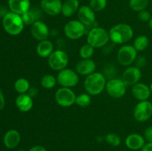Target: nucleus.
<instances>
[{"mask_svg": "<svg viewBox=\"0 0 152 151\" xmlns=\"http://www.w3.org/2000/svg\"><path fill=\"white\" fill-rule=\"evenodd\" d=\"M106 83V78L103 73L94 72L87 76L85 79V90L91 96H97L105 88Z\"/></svg>", "mask_w": 152, "mask_h": 151, "instance_id": "obj_1", "label": "nucleus"}, {"mask_svg": "<svg viewBox=\"0 0 152 151\" xmlns=\"http://www.w3.org/2000/svg\"><path fill=\"white\" fill-rule=\"evenodd\" d=\"M110 40L114 44H122L130 41L134 36L132 27L127 24H117L109 30Z\"/></svg>", "mask_w": 152, "mask_h": 151, "instance_id": "obj_2", "label": "nucleus"}, {"mask_svg": "<svg viewBox=\"0 0 152 151\" xmlns=\"http://www.w3.org/2000/svg\"><path fill=\"white\" fill-rule=\"evenodd\" d=\"M2 25L7 33L11 36H17L22 32L25 24L20 15L9 12L3 16Z\"/></svg>", "mask_w": 152, "mask_h": 151, "instance_id": "obj_3", "label": "nucleus"}, {"mask_svg": "<svg viewBox=\"0 0 152 151\" xmlns=\"http://www.w3.org/2000/svg\"><path fill=\"white\" fill-rule=\"evenodd\" d=\"M109 40V33L99 27L92 28L87 36V43L94 49L105 47Z\"/></svg>", "mask_w": 152, "mask_h": 151, "instance_id": "obj_4", "label": "nucleus"}, {"mask_svg": "<svg viewBox=\"0 0 152 151\" xmlns=\"http://www.w3.org/2000/svg\"><path fill=\"white\" fill-rule=\"evenodd\" d=\"M137 58V51L132 45H123L119 49L117 60L122 66H130Z\"/></svg>", "mask_w": 152, "mask_h": 151, "instance_id": "obj_5", "label": "nucleus"}, {"mask_svg": "<svg viewBox=\"0 0 152 151\" xmlns=\"http://www.w3.org/2000/svg\"><path fill=\"white\" fill-rule=\"evenodd\" d=\"M69 59L68 56L64 50H53V53L48 58V63L49 67L53 70L60 71L66 68Z\"/></svg>", "mask_w": 152, "mask_h": 151, "instance_id": "obj_6", "label": "nucleus"}, {"mask_svg": "<svg viewBox=\"0 0 152 151\" xmlns=\"http://www.w3.org/2000/svg\"><path fill=\"white\" fill-rule=\"evenodd\" d=\"M79 74L72 69L65 68L62 70L59 71L56 80L57 82L63 87H75L80 81Z\"/></svg>", "mask_w": 152, "mask_h": 151, "instance_id": "obj_7", "label": "nucleus"}, {"mask_svg": "<svg viewBox=\"0 0 152 151\" xmlns=\"http://www.w3.org/2000/svg\"><path fill=\"white\" fill-rule=\"evenodd\" d=\"M75 93L69 87H60L55 93V100L56 103L63 107L72 106L76 102Z\"/></svg>", "mask_w": 152, "mask_h": 151, "instance_id": "obj_8", "label": "nucleus"}, {"mask_svg": "<svg viewBox=\"0 0 152 151\" xmlns=\"http://www.w3.org/2000/svg\"><path fill=\"white\" fill-rule=\"evenodd\" d=\"M127 86L120 78H111L106 83L105 89L111 97L120 99L125 96Z\"/></svg>", "mask_w": 152, "mask_h": 151, "instance_id": "obj_9", "label": "nucleus"}, {"mask_svg": "<svg viewBox=\"0 0 152 151\" xmlns=\"http://www.w3.org/2000/svg\"><path fill=\"white\" fill-rule=\"evenodd\" d=\"M64 33L70 39H78L86 33V26L79 20H71L65 24Z\"/></svg>", "mask_w": 152, "mask_h": 151, "instance_id": "obj_10", "label": "nucleus"}, {"mask_svg": "<svg viewBox=\"0 0 152 151\" xmlns=\"http://www.w3.org/2000/svg\"><path fill=\"white\" fill-rule=\"evenodd\" d=\"M134 117L139 122H144L152 115V104L148 100L141 101L134 109Z\"/></svg>", "mask_w": 152, "mask_h": 151, "instance_id": "obj_11", "label": "nucleus"}, {"mask_svg": "<svg viewBox=\"0 0 152 151\" xmlns=\"http://www.w3.org/2000/svg\"><path fill=\"white\" fill-rule=\"evenodd\" d=\"M142 76L140 69L136 66H130L126 68L123 73L121 79L127 87L134 86L139 82Z\"/></svg>", "mask_w": 152, "mask_h": 151, "instance_id": "obj_12", "label": "nucleus"}, {"mask_svg": "<svg viewBox=\"0 0 152 151\" xmlns=\"http://www.w3.org/2000/svg\"><path fill=\"white\" fill-rule=\"evenodd\" d=\"M31 33L35 39L41 41L48 39L49 36V28L45 23L40 20H37L31 25Z\"/></svg>", "mask_w": 152, "mask_h": 151, "instance_id": "obj_13", "label": "nucleus"}, {"mask_svg": "<svg viewBox=\"0 0 152 151\" xmlns=\"http://www.w3.org/2000/svg\"><path fill=\"white\" fill-rule=\"evenodd\" d=\"M62 2L61 0H41L42 10L49 16H56L62 12Z\"/></svg>", "mask_w": 152, "mask_h": 151, "instance_id": "obj_14", "label": "nucleus"}, {"mask_svg": "<svg viewBox=\"0 0 152 151\" xmlns=\"http://www.w3.org/2000/svg\"><path fill=\"white\" fill-rule=\"evenodd\" d=\"M78 19L80 22L85 26H90L95 22L96 15L95 12L92 10L89 5H83L80 7L78 12Z\"/></svg>", "mask_w": 152, "mask_h": 151, "instance_id": "obj_15", "label": "nucleus"}, {"mask_svg": "<svg viewBox=\"0 0 152 151\" xmlns=\"http://www.w3.org/2000/svg\"><path fill=\"white\" fill-rule=\"evenodd\" d=\"M96 64L91 59H82L76 65V72L79 75L88 76L95 72Z\"/></svg>", "mask_w": 152, "mask_h": 151, "instance_id": "obj_16", "label": "nucleus"}, {"mask_svg": "<svg viewBox=\"0 0 152 151\" xmlns=\"http://www.w3.org/2000/svg\"><path fill=\"white\" fill-rule=\"evenodd\" d=\"M132 93L137 100L141 102V101L148 100V99L151 96V92L150 90V87H148V85L143 83L138 82L132 86Z\"/></svg>", "mask_w": 152, "mask_h": 151, "instance_id": "obj_17", "label": "nucleus"}, {"mask_svg": "<svg viewBox=\"0 0 152 151\" xmlns=\"http://www.w3.org/2000/svg\"><path fill=\"white\" fill-rule=\"evenodd\" d=\"M145 144L144 136L138 133H132L126 139V145L129 149L132 150H141Z\"/></svg>", "mask_w": 152, "mask_h": 151, "instance_id": "obj_18", "label": "nucleus"}, {"mask_svg": "<svg viewBox=\"0 0 152 151\" xmlns=\"http://www.w3.org/2000/svg\"><path fill=\"white\" fill-rule=\"evenodd\" d=\"M8 6L11 12L22 16L31 8L30 0H8Z\"/></svg>", "mask_w": 152, "mask_h": 151, "instance_id": "obj_19", "label": "nucleus"}, {"mask_svg": "<svg viewBox=\"0 0 152 151\" xmlns=\"http://www.w3.org/2000/svg\"><path fill=\"white\" fill-rule=\"evenodd\" d=\"M16 105L21 112H28L34 105L33 98L28 93L19 94L16 99Z\"/></svg>", "mask_w": 152, "mask_h": 151, "instance_id": "obj_20", "label": "nucleus"}, {"mask_svg": "<svg viewBox=\"0 0 152 151\" xmlns=\"http://www.w3.org/2000/svg\"><path fill=\"white\" fill-rule=\"evenodd\" d=\"M21 140L20 133L16 130H8L4 134V144L6 147L8 149H13L16 147L19 144Z\"/></svg>", "mask_w": 152, "mask_h": 151, "instance_id": "obj_21", "label": "nucleus"}, {"mask_svg": "<svg viewBox=\"0 0 152 151\" xmlns=\"http://www.w3.org/2000/svg\"><path fill=\"white\" fill-rule=\"evenodd\" d=\"M80 7L79 0H66L62 3L61 13L65 17H71L78 12Z\"/></svg>", "mask_w": 152, "mask_h": 151, "instance_id": "obj_22", "label": "nucleus"}, {"mask_svg": "<svg viewBox=\"0 0 152 151\" xmlns=\"http://www.w3.org/2000/svg\"><path fill=\"white\" fill-rule=\"evenodd\" d=\"M53 52V44L49 40H43L39 42L37 47V53L40 57L48 58Z\"/></svg>", "mask_w": 152, "mask_h": 151, "instance_id": "obj_23", "label": "nucleus"}, {"mask_svg": "<svg viewBox=\"0 0 152 151\" xmlns=\"http://www.w3.org/2000/svg\"><path fill=\"white\" fill-rule=\"evenodd\" d=\"M38 16V10H35V11H34V9L30 8L26 13L22 14L21 16H22V20H23L25 25H31L36 21L39 20Z\"/></svg>", "mask_w": 152, "mask_h": 151, "instance_id": "obj_24", "label": "nucleus"}, {"mask_svg": "<svg viewBox=\"0 0 152 151\" xmlns=\"http://www.w3.org/2000/svg\"><path fill=\"white\" fill-rule=\"evenodd\" d=\"M14 88L19 94L28 93L30 90V83L28 79L25 78H20L16 80L14 83Z\"/></svg>", "mask_w": 152, "mask_h": 151, "instance_id": "obj_25", "label": "nucleus"}, {"mask_svg": "<svg viewBox=\"0 0 152 151\" xmlns=\"http://www.w3.org/2000/svg\"><path fill=\"white\" fill-rule=\"evenodd\" d=\"M149 41L148 38L145 36H139L134 41V47L137 51H142L148 47Z\"/></svg>", "mask_w": 152, "mask_h": 151, "instance_id": "obj_26", "label": "nucleus"}, {"mask_svg": "<svg viewBox=\"0 0 152 151\" xmlns=\"http://www.w3.org/2000/svg\"><path fill=\"white\" fill-rule=\"evenodd\" d=\"M149 0H130L129 7L135 12H140L145 10L148 5Z\"/></svg>", "mask_w": 152, "mask_h": 151, "instance_id": "obj_27", "label": "nucleus"}, {"mask_svg": "<svg viewBox=\"0 0 152 151\" xmlns=\"http://www.w3.org/2000/svg\"><path fill=\"white\" fill-rule=\"evenodd\" d=\"M41 85L45 89H51L56 85L57 80L53 76L50 75V74H46V75L43 76L41 78Z\"/></svg>", "mask_w": 152, "mask_h": 151, "instance_id": "obj_28", "label": "nucleus"}, {"mask_svg": "<svg viewBox=\"0 0 152 151\" xmlns=\"http://www.w3.org/2000/svg\"><path fill=\"white\" fill-rule=\"evenodd\" d=\"M91 103V95H89L88 93H82L77 96L75 104H77V106L85 108L88 107Z\"/></svg>", "mask_w": 152, "mask_h": 151, "instance_id": "obj_29", "label": "nucleus"}, {"mask_svg": "<svg viewBox=\"0 0 152 151\" xmlns=\"http://www.w3.org/2000/svg\"><path fill=\"white\" fill-rule=\"evenodd\" d=\"M94 53V48L89 44H86L80 49V56L82 59H91Z\"/></svg>", "mask_w": 152, "mask_h": 151, "instance_id": "obj_30", "label": "nucleus"}, {"mask_svg": "<svg viewBox=\"0 0 152 151\" xmlns=\"http://www.w3.org/2000/svg\"><path fill=\"white\" fill-rule=\"evenodd\" d=\"M89 6L94 12L103 10L107 6V0H90Z\"/></svg>", "mask_w": 152, "mask_h": 151, "instance_id": "obj_31", "label": "nucleus"}, {"mask_svg": "<svg viewBox=\"0 0 152 151\" xmlns=\"http://www.w3.org/2000/svg\"><path fill=\"white\" fill-rule=\"evenodd\" d=\"M105 140L107 143L114 147H117L121 144V139L118 135L115 133H108L105 137Z\"/></svg>", "mask_w": 152, "mask_h": 151, "instance_id": "obj_32", "label": "nucleus"}, {"mask_svg": "<svg viewBox=\"0 0 152 151\" xmlns=\"http://www.w3.org/2000/svg\"><path fill=\"white\" fill-rule=\"evenodd\" d=\"M137 18L140 21L142 22H149V20L151 19V13H149L147 10H142V11L139 12L137 15Z\"/></svg>", "mask_w": 152, "mask_h": 151, "instance_id": "obj_33", "label": "nucleus"}, {"mask_svg": "<svg viewBox=\"0 0 152 151\" xmlns=\"http://www.w3.org/2000/svg\"><path fill=\"white\" fill-rule=\"evenodd\" d=\"M144 138L148 142H152V126L147 127L144 131Z\"/></svg>", "mask_w": 152, "mask_h": 151, "instance_id": "obj_34", "label": "nucleus"}, {"mask_svg": "<svg viewBox=\"0 0 152 151\" xmlns=\"http://www.w3.org/2000/svg\"><path fill=\"white\" fill-rule=\"evenodd\" d=\"M137 64V68H139L140 69V68H142L145 65V63H146V59H145V57L143 56H140V57L137 58V59L135 60Z\"/></svg>", "mask_w": 152, "mask_h": 151, "instance_id": "obj_35", "label": "nucleus"}, {"mask_svg": "<svg viewBox=\"0 0 152 151\" xmlns=\"http://www.w3.org/2000/svg\"><path fill=\"white\" fill-rule=\"evenodd\" d=\"M4 105H5V99H4V94L1 90H0V110L4 107Z\"/></svg>", "mask_w": 152, "mask_h": 151, "instance_id": "obj_36", "label": "nucleus"}, {"mask_svg": "<svg viewBox=\"0 0 152 151\" xmlns=\"http://www.w3.org/2000/svg\"><path fill=\"white\" fill-rule=\"evenodd\" d=\"M29 151H47V150L45 149V147L41 146V145H36V146L32 147L29 150Z\"/></svg>", "mask_w": 152, "mask_h": 151, "instance_id": "obj_37", "label": "nucleus"}, {"mask_svg": "<svg viewBox=\"0 0 152 151\" xmlns=\"http://www.w3.org/2000/svg\"><path fill=\"white\" fill-rule=\"evenodd\" d=\"M141 151H152V142H148L141 149Z\"/></svg>", "mask_w": 152, "mask_h": 151, "instance_id": "obj_38", "label": "nucleus"}, {"mask_svg": "<svg viewBox=\"0 0 152 151\" xmlns=\"http://www.w3.org/2000/svg\"><path fill=\"white\" fill-rule=\"evenodd\" d=\"M148 27H149L150 29L152 30V17L151 18V19L149 20V22H148Z\"/></svg>", "mask_w": 152, "mask_h": 151, "instance_id": "obj_39", "label": "nucleus"}, {"mask_svg": "<svg viewBox=\"0 0 152 151\" xmlns=\"http://www.w3.org/2000/svg\"><path fill=\"white\" fill-rule=\"evenodd\" d=\"M150 90H151V92L152 93V83L151 84V85H150Z\"/></svg>", "mask_w": 152, "mask_h": 151, "instance_id": "obj_40", "label": "nucleus"}, {"mask_svg": "<svg viewBox=\"0 0 152 151\" xmlns=\"http://www.w3.org/2000/svg\"><path fill=\"white\" fill-rule=\"evenodd\" d=\"M18 151H25V150H18Z\"/></svg>", "mask_w": 152, "mask_h": 151, "instance_id": "obj_41", "label": "nucleus"}]
</instances>
